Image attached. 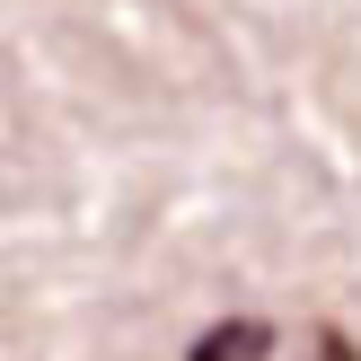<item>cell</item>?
Here are the masks:
<instances>
[{
	"label": "cell",
	"mask_w": 361,
	"mask_h": 361,
	"mask_svg": "<svg viewBox=\"0 0 361 361\" xmlns=\"http://www.w3.org/2000/svg\"><path fill=\"white\" fill-rule=\"evenodd\" d=\"M264 353H274V326H264V317H221V326L194 335L185 361H264Z\"/></svg>",
	"instance_id": "1"
},
{
	"label": "cell",
	"mask_w": 361,
	"mask_h": 361,
	"mask_svg": "<svg viewBox=\"0 0 361 361\" xmlns=\"http://www.w3.org/2000/svg\"><path fill=\"white\" fill-rule=\"evenodd\" d=\"M317 361H361V344H353L344 326H317Z\"/></svg>",
	"instance_id": "2"
}]
</instances>
